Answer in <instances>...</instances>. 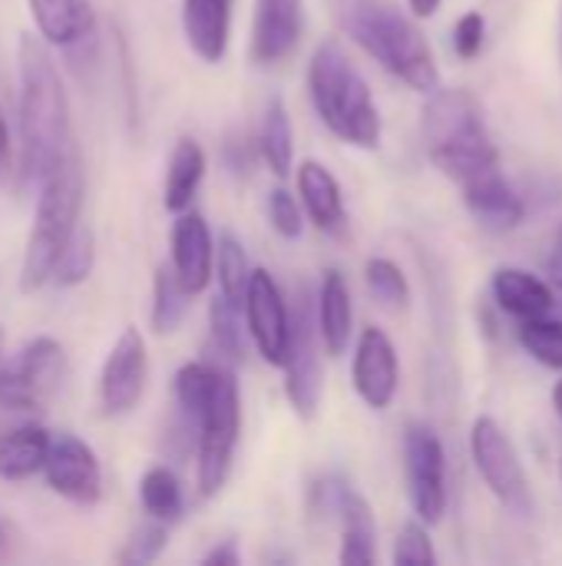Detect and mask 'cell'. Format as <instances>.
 Instances as JSON below:
<instances>
[{
    "mask_svg": "<svg viewBox=\"0 0 562 566\" xmlns=\"http://www.w3.org/2000/svg\"><path fill=\"white\" fill-rule=\"evenodd\" d=\"M407 7H411V13L417 20H427V17H434L441 10V0H407Z\"/></svg>",
    "mask_w": 562,
    "mask_h": 566,
    "instance_id": "42",
    "label": "cell"
},
{
    "mask_svg": "<svg viewBox=\"0 0 562 566\" xmlns=\"http://www.w3.org/2000/svg\"><path fill=\"white\" fill-rule=\"evenodd\" d=\"M470 458H474L477 474L484 478V484L503 507H510L513 514H530V484H527L523 461L513 441L507 438V431L497 424V418L480 415L474 421Z\"/></svg>",
    "mask_w": 562,
    "mask_h": 566,
    "instance_id": "8",
    "label": "cell"
},
{
    "mask_svg": "<svg viewBox=\"0 0 562 566\" xmlns=\"http://www.w3.org/2000/svg\"><path fill=\"white\" fill-rule=\"evenodd\" d=\"M318 315L311 318V305L308 295L298 298V312L291 318V348L285 358V398L295 408L298 418L311 421L318 415L321 405V385H325V371H321V355H318Z\"/></svg>",
    "mask_w": 562,
    "mask_h": 566,
    "instance_id": "10",
    "label": "cell"
},
{
    "mask_svg": "<svg viewBox=\"0 0 562 566\" xmlns=\"http://www.w3.org/2000/svg\"><path fill=\"white\" fill-rule=\"evenodd\" d=\"M351 325H354L351 292H348L341 272L328 269L321 279V289H318V332H321V345L331 358H341L348 352Z\"/></svg>",
    "mask_w": 562,
    "mask_h": 566,
    "instance_id": "24",
    "label": "cell"
},
{
    "mask_svg": "<svg viewBox=\"0 0 562 566\" xmlns=\"http://www.w3.org/2000/svg\"><path fill=\"white\" fill-rule=\"evenodd\" d=\"M215 279H219V292L238 305H245V289H248V279H252V269H248V255L242 249V242L235 235H219L215 242Z\"/></svg>",
    "mask_w": 562,
    "mask_h": 566,
    "instance_id": "30",
    "label": "cell"
},
{
    "mask_svg": "<svg viewBox=\"0 0 562 566\" xmlns=\"http://www.w3.org/2000/svg\"><path fill=\"white\" fill-rule=\"evenodd\" d=\"M305 30V0H255L252 17V60L278 63L285 60Z\"/></svg>",
    "mask_w": 562,
    "mask_h": 566,
    "instance_id": "16",
    "label": "cell"
},
{
    "mask_svg": "<svg viewBox=\"0 0 562 566\" xmlns=\"http://www.w3.org/2000/svg\"><path fill=\"white\" fill-rule=\"evenodd\" d=\"M182 33L202 63H222L232 36V0H182Z\"/></svg>",
    "mask_w": 562,
    "mask_h": 566,
    "instance_id": "19",
    "label": "cell"
},
{
    "mask_svg": "<svg viewBox=\"0 0 562 566\" xmlns=\"http://www.w3.org/2000/svg\"><path fill=\"white\" fill-rule=\"evenodd\" d=\"M238 434H242V398H238V381L232 371L222 375V385L215 391V398L209 401L199 428H195V481H199V494L202 497H215L229 474H232V461H235V448H238Z\"/></svg>",
    "mask_w": 562,
    "mask_h": 566,
    "instance_id": "6",
    "label": "cell"
},
{
    "mask_svg": "<svg viewBox=\"0 0 562 566\" xmlns=\"http://www.w3.org/2000/svg\"><path fill=\"white\" fill-rule=\"evenodd\" d=\"M404 474L407 494L417 521L427 527L441 524L447 514V454L431 424L411 421L404 434Z\"/></svg>",
    "mask_w": 562,
    "mask_h": 566,
    "instance_id": "9",
    "label": "cell"
},
{
    "mask_svg": "<svg viewBox=\"0 0 562 566\" xmlns=\"http://www.w3.org/2000/svg\"><path fill=\"white\" fill-rule=\"evenodd\" d=\"M298 199L308 212V219L321 232H341L344 226V199L335 172L325 163L305 159L298 166Z\"/></svg>",
    "mask_w": 562,
    "mask_h": 566,
    "instance_id": "21",
    "label": "cell"
},
{
    "mask_svg": "<svg viewBox=\"0 0 562 566\" xmlns=\"http://www.w3.org/2000/svg\"><path fill=\"white\" fill-rule=\"evenodd\" d=\"M331 511L341 517V554L338 560L351 566H368L374 564L378 551H374V514L368 507V501L344 488V484H335V501H331Z\"/></svg>",
    "mask_w": 562,
    "mask_h": 566,
    "instance_id": "20",
    "label": "cell"
},
{
    "mask_svg": "<svg viewBox=\"0 0 562 566\" xmlns=\"http://www.w3.org/2000/svg\"><path fill=\"white\" fill-rule=\"evenodd\" d=\"M245 325L258 355L268 365L282 368L291 348V312L285 305L278 282L265 269H252V279L245 289Z\"/></svg>",
    "mask_w": 562,
    "mask_h": 566,
    "instance_id": "12",
    "label": "cell"
},
{
    "mask_svg": "<svg viewBox=\"0 0 562 566\" xmlns=\"http://www.w3.org/2000/svg\"><path fill=\"white\" fill-rule=\"evenodd\" d=\"M268 219H272V226H275V232L282 239H298L301 229H305L298 199L288 189H282V186L272 189V196H268Z\"/></svg>",
    "mask_w": 562,
    "mask_h": 566,
    "instance_id": "37",
    "label": "cell"
},
{
    "mask_svg": "<svg viewBox=\"0 0 562 566\" xmlns=\"http://www.w3.org/2000/svg\"><path fill=\"white\" fill-rule=\"evenodd\" d=\"M169 249H172V272L185 285L189 295H199L212 282L215 269V242L209 232V222L199 212H179L169 232Z\"/></svg>",
    "mask_w": 562,
    "mask_h": 566,
    "instance_id": "15",
    "label": "cell"
},
{
    "mask_svg": "<svg viewBox=\"0 0 562 566\" xmlns=\"http://www.w3.org/2000/svg\"><path fill=\"white\" fill-rule=\"evenodd\" d=\"M351 375H354V388L368 408H374V411L391 408L397 385H401V361H397V348L388 338V332H381V328L361 332Z\"/></svg>",
    "mask_w": 562,
    "mask_h": 566,
    "instance_id": "14",
    "label": "cell"
},
{
    "mask_svg": "<svg viewBox=\"0 0 562 566\" xmlns=\"http://www.w3.org/2000/svg\"><path fill=\"white\" fill-rule=\"evenodd\" d=\"M341 23L364 53L411 90L427 96L441 90V70L427 36L394 0H344Z\"/></svg>",
    "mask_w": 562,
    "mask_h": 566,
    "instance_id": "2",
    "label": "cell"
},
{
    "mask_svg": "<svg viewBox=\"0 0 562 566\" xmlns=\"http://www.w3.org/2000/svg\"><path fill=\"white\" fill-rule=\"evenodd\" d=\"M364 282H368L371 295H374L378 302H384L388 308H404V305L411 302V285H407L401 265H394V262L384 259V255L368 259V265H364Z\"/></svg>",
    "mask_w": 562,
    "mask_h": 566,
    "instance_id": "34",
    "label": "cell"
},
{
    "mask_svg": "<svg viewBox=\"0 0 562 566\" xmlns=\"http://www.w3.org/2000/svg\"><path fill=\"white\" fill-rule=\"evenodd\" d=\"M146 378H149V352L146 338L136 325L123 328L119 338L113 342L103 371H99V411L106 418H123L129 415L142 395H146Z\"/></svg>",
    "mask_w": 562,
    "mask_h": 566,
    "instance_id": "11",
    "label": "cell"
},
{
    "mask_svg": "<svg viewBox=\"0 0 562 566\" xmlns=\"http://www.w3.org/2000/svg\"><path fill=\"white\" fill-rule=\"evenodd\" d=\"M93 262H96V242H93V232L86 222H79V229L73 232V239L66 242L60 262H56V275H53V285L60 289H73L79 282L89 279L93 272Z\"/></svg>",
    "mask_w": 562,
    "mask_h": 566,
    "instance_id": "32",
    "label": "cell"
},
{
    "mask_svg": "<svg viewBox=\"0 0 562 566\" xmlns=\"http://www.w3.org/2000/svg\"><path fill=\"white\" fill-rule=\"evenodd\" d=\"M46 488L79 507H93L103 497V471L96 451L79 434H56L43 464Z\"/></svg>",
    "mask_w": 562,
    "mask_h": 566,
    "instance_id": "13",
    "label": "cell"
},
{
    "mask_svg": "<svg viewBox=\"0 0 562 566\" xmlns=\"http://www.w3.org/2000/svg\"><path fill=\"white\" fill-rule=\"evenodd\" d=\"M189 292L185 285L179 282V275L172 272V265H162L156 269V279H152V332L156 335H172L182 318H185V308H189Z\"/></svg>",
    "mask_w": 562,
    "mask_h": 566,
    "instance_id": "29",
    "label": "cell"
},
{
    "mask_svg": "<svg viewBox=\"0 0 562 566\" xmlns=\"http://www.w3.org/2000/svg\"><path fill=\"white\" fill-rule=\"evenodd\" d=\"M139 504H142L146 517L162 521V524H176L182 517V507H185L182 484H179L176 471L166 464L149 468L139 481Z\"/></svg>",
    "mask_w": 562,
    "mask_h": 566,
    "instance_id": "28",
    "label": "cell"
},
{
    "mask_svg": "<svg viewBox=\"0 0 562 566\" xmlns=\"http://www.w3.org/2000/svg\"><path fill=\"white\" fill-rule=\"evenodd\" d=\"M242 308H245V305L225 298L222 292H219V298H212V305H209L212 342H215V348H219L225 358H232V361H242V358H245V332H248V325L242 328V315H238Z\"/></svg>",
    "mask_w": 562,
    "mask_h": 566,
    "instance_id": "31",
    "label": "cell"
},
{
    "mask_svg": "<svg viewBox=\"0 0 562 566\" xmlns=\"http://www.w3.org/2000/svg\"><path fill=\"white\" fill-rule=\"evenodd\" d=\"M258 153H262L265 166L272 169V176L285 179L291 172L295 136H291L288 109H285V103L278 96L265 106V119H262V133H258Z\"/></svg>",
    "mask_w": 562,
    "mask_h": 566,
    "instance_id": "27",
    "label": "cell"
},
{
    "mask_svg": "<svg viewBox=\"0 0 562 566\" xmlns=\"http://www.w3.org/2000/svg\"><path fill=\"white\" fill-rule=\"evenodd\" d=\"M421 126L431 163L460 186L500 166V149L484 123V109L467 90H434Z\"/></svg>",
    "mask_w": 562,
    "mask_h": 566,
    "instance_id": "5",
    "label": "cell"
},
{
    "mask_svg": "<svg viewBox=\"0 0 562 566\" xmlns=\"http://www.w3.org/2000/svg\"><path fill=\"white\" fill-rule=\"evenodd\" d=\"M464 202H467V212L474 216V222L487 232H497V235L513 232L527 216L523 199L497 169L464 182Z\"/></svg>",
    "mask_w": 562,
    "mask_h": 566,
    "instance_id": "17",
    "label": "cell"
},
{
    "mask_svg": "<svg viewBox=\"0 0 562 566\" xmlns=\"http://www.w3.org/2000/svg\"><path fill=\"white\" fill-rule=\"evenodd\" d=\"M308 96L321 123L341 143H351L358 149L381 146L384 126L371 86L338 40H325L315 46L308 63Z\"/></svg>",
    "mask_w": 562,
    "mask_h": 566,
    "instance_id": "4",
    "label": "cell"
},
{
    "mask_svg": "<svg viewBox=\"0 0 562 566\" xmlns=\"http://www.w3.org/2000/svg\"><path fill=\"white\" fill-rule=\"evenodd\" d=\"M83 196H86V176H83L79 149L73 146L36 186L33 226L20 265V292H40L43 285H53L56 262L83 222Z\"/></svg>",
    "mask_w": 562,
    "mask_h": 566,
    "instance_id": "3",
    "label": "cell"
},
{
    "mask_svg": "<svg viewBox=\"0 0 562 566\" xmlns=\"http://www.w3.org/2000/svg\"><path fill=\"white\" fill-rule=\"evenodd\" d=\"M202 564L205 566H238V547H235V541H225V544L212 547V551L202 557Z\"/></svg>",
    "mask_w": 562,
    "mask_h": 566,
    "instance_id": "39",
    "label": "cell"
},
{
    "mask_svg": "<svg viewBox=\"0 0 562 566\" xmlns=\"http://www.w3.org/2000/svg\"><path fill=\"white\" fill-rule=\"evenodd\" d=\"M17 424H23V411H13V408H3L0 405V438L10 434Z\"/></svg>",
    "mask_w": 562,
    "mask_h": 566,
    "instance_id": "43",
    "label": "cell"
},
{
    "mask_svg": "<svg viewBox=\"0 0 562 566\" xmlns=\"http://www.w3.org/2000/svg\"><path fill=\"white\" fill-rule=\"evenodd\" d=\"M494 298L507 315H513L520 322L550 315V308H553V289L540 275H533L527 269H513V265L497 269Z\"/></svg>",
    "mask_w": 562,
    "mask_h": 566,
    "instance_id": "23",
    "label": "cell"
},
{
    "mask_svg": "<svg viewBox=\"0 0 562 566\" xmlns=\"http://www.w3.org/2000/svg\"><path fill=\"white\" fill-rule=\"evenodd\" d=\"M205 176V153L195 139L182 136L172 153H169V166H166V186H162V202L172 216L185 212L202 186Z\"/></svg>",
    "mask_w": 562,
    "mask_h": 566,
    "instance_id": "25",
    "label": "cell"
},
{
    "mask_svg": "<svg viewBox=\"0 0 562 566\" xmlns=\"http://www.w3.org/2000/svg\"><path fill=\"white\" fill-rule=\"evenodd\" d=\"M520 345L527 348V355H533L540 365L562 371V322H553L547 315L540 318H527L520 325Z\"/></svg>",
    "mask_w": 562,
    "mask_h": 566,
    "instance_id": "33",
    "label": "cell"
},
{
    "mask_svg": "<svg viewBox=\"0 0 562 566\" xmlns=\"http://www.w3.org/2000/svg\"><path fill=\"white\" fill-rule=\"evenodd\" d=\"M553 408H556V415L562 418V378L553 385Z\"/></svg>",
    "mask_w": 562,
    "mask_h": 566,
    "instance_id": "44",
    "label": "cell"
},
{
    "mask_svg": "<svg viewBox=\"0 0 562 566\" xmlns=\"http://www.w3.org/2000/svg\"><path fill=\"white\" fill-rule=\"evenodd\" d=\"M169 524H162V521H146V524H139L136 531H132V537L126 541V547L119 551V564H129V566H146L152 564V560H159L162 557V551H166V541H169V531H166Z\"/></svg>",
    "mask_w": 562,
    "mask_h": 566,
    "instance_id": "35",
    "label": "cell"
},
{
    "mask_svg": "<svg viewBox=\"0 0 562 566\" xmlns=\"http://www.w3.org/2000/svg\"><path fill=\"white\" fill-rule=\"evenodd\" d=\"M484 36H487L484 13H477V10L464 13L457 20V27H454V50H457V56L460 60H474L480 53V46H484Z\"/></svg>",
    "mask_w": 562,
    "mask_h": 566,
    "instance_id": "38",
    "label": "cell"
},
{
    "mask_svg": "<svg viewBox=\"0 0 562 566\" xmlns=\"http://www.w3.org/2000/svg\"><path fill=\"white\" fill-rule=\"evenodd\" d=\"M66 352L53 335L30 338L10 361L0 358V405L13 411H36L63 381Z\"/></svg>",
    "mask_w": 562,
    "mask_h": 566,
    "instance_id": "7",
    "label": "cell"
},
{
    "mask_svg": "<svg viewBox=\"0 0 562 566\" xmlns=\"http://www.w3.org/2000/svg\"><path fill=\"white\" fill-rule=\"evenodd\" d=\"M394 564L404 566H434L437 564V551L431 544V534L424 527V521H411L401 527L397 541H394Z\"/></svg>",
    "mask_w": 562,
    "mask_h": 566,
    "instance_id": "36",
    "label": "cell"
},
{
    "mask_svg": "<svg viewBox=\"0 0 562 566\" xmlns=\"http://www.w3.org/2000/svg\"><path fill=\"white\" fill-rule=\"evenodd\" d=\"M7 163H10V126H7V113L0 106V176L7 172Z\"/></svg>",
    "mask_w": 562,
    "mask_h": 566,
    "instance_id": "41",
    "label": "cell"
},
{
    "mask_svg": "<svg viewBox=\"0 0 562 566\" xmlns=\"http://www.w3.org/2000/svg\"><path fill=\"white\" fill-rule=\"evenodd\" d=\"M50 444H53V434L43 424H33V421L17 424L10 434L0 438V481L20 484V481H30L33 474H43Z\"/></svg>",
    "mask_w": 562,
    "mask_h": 566,
    "instance_id": "22",
    "label": "cell"
},
{
    "mask_svg": "<svg viewBox=\"0 0 562 566\" xmlns=\"http://www.w3.org/2000/svg\"><path fill=\"white\" fill-rule=\"evenodd\" d=\"M222 375L225 368L219 365H209V361H189L176 371L172 378V395H176V405H179V415L185 418L189 428H199L209 401L215 398L219 385H222Z\"/></svg>",
    "mask_w": 562,
    "mask_h": 566,
    "instance_id": "26",
    "label": "cell"
},
{
    "mask_svg": "<svg viewBox=\"0 0 562 566\" xmlns=\"http://www.w3.org/2000/svg\"><path fill=\"white\" fill-rule=\"evenodd\" d=\"M547 275H550V282L556 289H562V229L553 239V249H550V259H547Z\"/></svg>",
    "mask_w": 562,
    "mask_h": 566,
    "instance_id": "40",
    "label": "cell"
},
{
    "mask_svg": "<svg viewBox=\"0 0 562 566\" xmlns=\"http://www.w3.org/2000/svg\"><path fill=\"white\" fill-rule=\"evenodd\" d=\"M17 123L23 179L40 186L43 176L76 146L63 76L36 33H23L17 46Z\"/></svg>",
    "mask_w": 562,
    "mask_h": 566,
    "instance_id": "1",
    "label": "cell"
},
{
    "mask_svg": "<svg viewBox=\"0 0 562 566\" xmlns=\"http://www.w3.org/2000/svg\"><path fill=\"white\" fill-rule=\"evenodd\" d=\"M33 33L46 46L73 50L96 30V7L89 0H26Z\"/></svg>",
    "mask_w": 562,
    "mask_h": 566,
    "instance_id": "18",
    "label": "cell"
}]
</instances>
